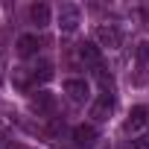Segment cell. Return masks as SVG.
Listing matches in <instances>:
<instances>
[{"instance_id": "cell-4", "label": "cell", "mask_w": 149, "mask_h": 149, "mask_svg": "<svg viewBox=\"0 0 149 149\" xmlns=\"http://www.w3.org/2000/svg\"><path fill=\"white\" fill-rule=\"evenodd\" d=\"M146 123H149V108H146V105H134V108L129 111L126 132H137V129H143Z\"/></svg>"}, {"instance_id": "cell-10", "label": "cell", "mask_w": 149, "mask_h": 149, "mask_svg": "<svg viewBox=\"0 0 149 149\" xmlns=\"http://www.w3.org/2000/svg\"><path fill=\"white\" fill-rule=\"evenodd\" d=\"M15 47H18V56H24V58H26V56H35L41 44H38V38H35V35H21Z\"/></svg>"}, {"instance_id": "cell-7", "label": "cell", "mask_w": 149, "mask_h": 149, "mask_svg": "<svg viewBox=\"0 0 149 149\" xmlns=\"http://www.w3.org/2000/svg\"><path fill=\"white\" fill-rule=\"evenodd\" d=\"M111 108H114V97L105 91V94H102V97L94 102V108H91V117H94V120H108Z\"/></svg>"}, {"instance_id": "cell-6", "label": "cell", "mask_w": 149, "mask_h": 149, "mask_svg": "<svg viewBox=\"0 0 149 149\" xmlns=\"http://www.w3.org/2000/svg\"><path fill=\"white\" fill-rule=\"evenodd\" d=\"M29 105H32V111L47 114V111H53V108H56V97H53V94H47V91H38V94H32V97H29Z\"/></svg>"}, {"instance_id": "cell-9", "label": "cell", "mask_w": 149, "mask_h": 149, "mask_svg": "<svg viewBox=\"0 0 149 149\" xmlns=\"http://www.w3.org/2000/svg\"><path fill=\"white\" fill-rule=\"evenodd\" d=\"M29 18H32L35 26H47L50 24V6L47 3H32L29 6Z\"/></svg>"}, {"instance_id": "cell-8", "label": "cell", "mask_w": 149, "mask_h": 149, "mask_svg": "<svg viewBox=\"0 0 149 149\" xmlns=\"http://www.w3.org/2000/svg\"><path fill=\"white\" fill-rule=\"evenodd\" d=\"M79 58L85 61V64H91V67H97L100 70V64H102V56H100V47L97 44H79Z\"/></svg>"}, {"instance_id": "cell-13", "label": "cell", "mask_w": 149, "mask_h": 149, "mask_svg": "<svg viewBox=\"0 0 149 149\" xmlns=\"http://www.w3.org/2000/svg\"><path fill=\"white\" fill-rule=\"evenodd\" d=\"M132 149H149V132H143L137 140H132Z\"/></svg>"}, {"instance_id": "cell-1", "label": "cell", "mask_w": 149, "mask_h": 149, "mask_svg": "<svg viewBox=\"0 0 149 149\" xmlns=\"http://www.w3.org/2000/svg\"><path fill=\"white\" fill-rule=\"evenodd\" d=\"M79 6H73V3H64L61 9H58V26L64 29V32H73L79 26Z\"/></svg>"}, {"instance_id": "cell-3", "label": "cell", "mask_w": 149, "mask_h": 149, "mask_svg": "<svg viewBox=\"0 0 149 149\" xmlns=\"http://www.w3.org/2000/svg\"><path fill=\"white\" fill-rule=\"evenodd\" d=\"M97 41H100L102 47L114 50V47H120V29L111 26V24H108V26L102 24V26H97Z\"/></svg>"}, {"instance_id": "cell-14", "label": "cell", "mask_w": 149, "mask_h": 149, "mask_svg": "<svg viewBox=\"0 0 149 149\" xmlns=\"http://www.w3.org/2000/svg\"><path fill=\"white\" fill-rule=\"evenodd\" d=\"M15 149H26V146H15Z\"/></svg>"}, {"instance_id": "cell-12", "label": "cell", "mask_w": 149, "mask_h": 149, "mask_svg": "<svg viewBox=\"0 0 149 149\" xmlns=\"http://www.w3.org/2000/svg\"><path fill=\"white\" fill-rule=\"evenodd\" d=\"M134 56H137V61L149 64V41H140V44L134 47Z\"/></svg>"}, {"instance_id": "cell-5", "label": "cell", "mask_w": 149, "mask_h": 149, "mask_svg": "<svg viewBox=\"0 0 149 149\" xmlns=\"http://www.w3.org/2000/svg\"><path fill=\"white\" fill-rule=\"evenodd\" d=\"M64 91L70 94V100H73V102H85V100L91 97V91H88V82H85V79H67V82H64Z\"/></svg>"}, {"instance_id": "cell-2", "label": "cell", "mask_w": 149, "mask_h": 149, "mask_svg": "<svg viewBox=\"0 0 149 149\" xmlns=\"http://www.w3.org/2000/svg\"><path fill=\"white\" fill-rule=\"evenodd\" d=\"M97 140V129L88 126V123H79L76 129H73V143H76L79 149H91Z\"/></svg>"}, {"instance_id": "cell-11", "label": "cell", "mask_w": 149, "mask_h": 149, "mask_svg": "<svg viewBox=\"0 0 149 149\" xmlns=\"http://www.w3.org/2000/svg\"><path fill=\"white\" fill-rule=\"evenodd\" d=\"M29 79H32V82H50V79H53V64H50V61H38V64L29 70Z\"/></svg>"}]
</instances>
